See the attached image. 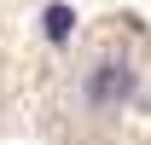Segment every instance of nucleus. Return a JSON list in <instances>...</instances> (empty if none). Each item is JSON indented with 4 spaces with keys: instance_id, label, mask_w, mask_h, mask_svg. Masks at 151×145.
<instances>
[{
    "instance_id": "f257e3e1",
    "label": "nucleus",
    "mask_w": 151,
    "mask_h": 145,
    "mask_svg": "<svg viewBox=\"0 0 151 145\" xmlns=\"http://www.w3.org/2000/svg\"><path fill=\"white\" fill-rule=\"evenodd\" d=\"M134 87V70L128 64H116V58H105V64H93V75H87V105H116V99H128Z\"/></svg>"
},
{
    "instance_id": "f03ea898",
    "label": "nucleus",
    "mask_w": 151,
    "mask_h": 145,
    "mask_svg": "<svg viewBox=\"0 0 151 145\" xmlns=\"http://www.w3.org/2000/svg\"><path fill=\"white\" fill-rule=\"evenodd\" d=\"M41 29H47V41H58V47H64V41H70V29H76V12H70V6H47V12H41Z\"/></svg>"
}]
</instances>
